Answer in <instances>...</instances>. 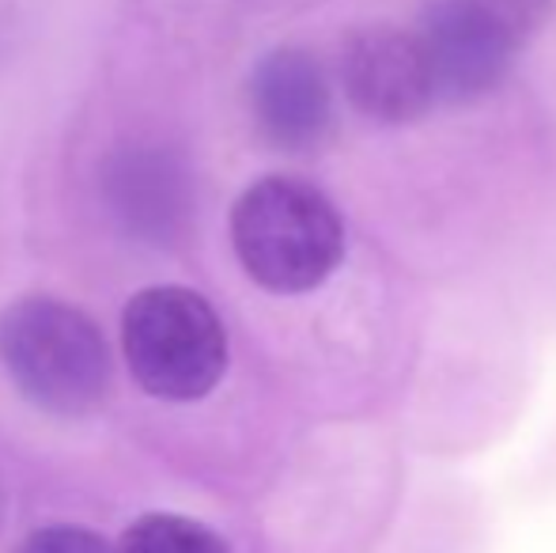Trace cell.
<instances>
[{"label": "cell", "instance_id": "cell-3", "mask_svg": "<svg viewBox=\"0 0 556 553\" xmlns=\"http://www.w3.org/2000/svg\"><path fill=\"white\" fill-rule=\"evenodd\" d=\"M122 356L144 394L160 402H201L227 372V330L201 292L152 285L122 311Z\"/></svg>", "mask_w": 556, "mask_h": 553}, {"label": "cell", "instance_id": "cell-5", "mask_svg": "<svg viewBox=\"0 0 556 553\" xmlns=\"http://www.w3.org/2000/svg\"><path fill=\"white\" fill-rule=\"evenodd\" d=\"M417 38L432 68L435 99L443 103H477L492 96L519 53V42L469 0H435Z\"/></svg>", "mask_w": 556, "mask_h": 553}, {"label": "cell", "instance_id": "cell-2", "mask_svg": "<svg viewBox=\"0 0 556 553\" xmlns=\"http://www.w3.org/2000/svg\"><path fill=\"white\" fill-rule=\"evenodd\" d=\"M0 364L23 399L53 417L91 414L111 387L99 323L58 296H20L0 311Z\"/></svg>", "mask_w": 556, "mask_h": 553}, {"label": "cell", "instance_id": "cell-8", "mask_svg": "<svg viewBox=\"0 0 556 553\" xmlns=\"http://www.w3.org/2000/svg\"><path fill=\"white\" fill-rule=\"evenodd\" d=\"M114 553H235L231 542L224 539L216 527L201 524L193 516H178V512H148L129 531Z\"/></svg>", "mask_w": 556, "mask_h": 553}, {"label": "cell", "instance_id": "cell-11", "mask_svg": "<svg viewBox=\"0 0 556 553\" xmlns=\"http://www.w3.org/2000/svg\"><path fill=\"white\" fill-rule=\"evenodd\" d=\"M0 512H4V504H0Z\"/></svg>", "mask_w": 556, "mask_h": 553}, {"label": "cell", "instance_id": "cell-10", "mask_svg": "<svg viewBox=\"0 0 556 553\" xmlns=\"http://www.w3.org/2000/svg\"><path fill=\"white\" fill-rule=\"evenodd\" d=\"M15 553H114V550L103 535L88 531V527L58 524V527H42V531L27 535Z\"/></svg>", "mask_w": 556, "mask_h": 553}, {"label": "cell", "instance_id": "cell-4", "mask_svg": "<svg viewBox=\"0 0 556 553\" xmlns=\"http://www.w3.org/2000/svg\"><path fill=\"white\" fill-rule=\"evenodd\" d=\"M341 88L364 118L409 126L435 103V84L420 38L390 23L359 27L341 46Z\"/></svg>", "mask_w": 556, "mask_h": 553}, {"label": "cell", "instance_id": "cell-1", "mask_svg": "<svg viewBox=\"0 0 556 553\" xmlns=\"http://www.w3.org/2000/svg\"><path fill=\"white\" fill-rule=\"evenodd\" d=\"M231 247L257 288L300 296L326 285L344 259V224L318 186L265 175L231 205Z\"/></svg>", "mask_w": 556, "mask_h": 553}, {"label": "cell", "instance_id": "cell-6", "mask_svg": "<svg viewBox=\"0 0 556 553\" xmlns=\"http://www.w3.org/2000/svg\"><path fill=\"white\" fill-rule=\"evenodd\" d=\"M106 209L132 239L167 247L193 213V178L175 152L155 144L122 148L103 171Z\"/></svg>", "mask_w": 556, "mask_h": 553}, {"label": "cell", "instance_id": "cell-9", "mask_svg": "<svg viewBox=\"0 0 556 553\" xmlns=\"http://www.w3.org/2000/svg\"><path fill=\"white\" fill-rule=\"evenodd\" d=\"M469 4L489 15L496 27H504L519 46H527L549 23L556 8L553 0H469Z\"/></svg>", "mask_w": 556, "mask_h": 553}, {"label": "cell", "instance_id": "cell-7", "mask_svg": "<svg viewBox=\"0 0 556 553\" xmlns=\"http://www.w3.org/2000/svg\"><path fill=\"white\" fill-rule=\"evenodd\" d=\"M250 114L257 134L280 152L318 148L333 122L330 76L315 53L280 46L250 73Z\"/></svg>", "mask_w": 556, "mask_h": 553}]
</instances>
